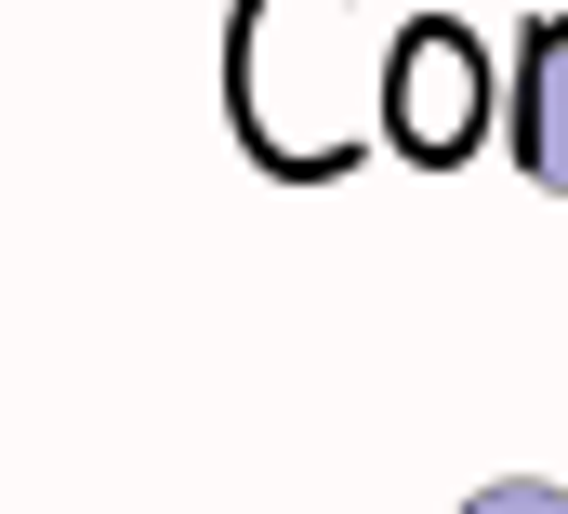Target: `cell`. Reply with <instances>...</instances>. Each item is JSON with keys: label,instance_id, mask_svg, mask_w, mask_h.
Wrapping results in <instances>:
<instances>
[{"label": "cell", "instance_id": "6da1fadb", "mask_svg": "<svg viewBox=\"0 0 568 514\" xmlns=\"http://www.w3.org/2000/svg\"><path fill=\"white\" fill-rule=\"evenodd\" d=\"M516 158H529V185L568 198V13H542L516 53Z\"/></svg>", "mask_w": 568, "mask_h": 514}, {"label": "cell", "instance_id": "7a4b0ae2", "mask_svg": "<svg viewBox=\"0 0 568 514\" xmlns=\"http://www.w3.org/2000/svg\"><path fill=\"white\" fill-rule=\"evenodd\" d=\"M463 514H568V489H542V475H503V489H476Z\"/></svg>", "mask_w": 568, "mask_h": 514}]
</instances>
